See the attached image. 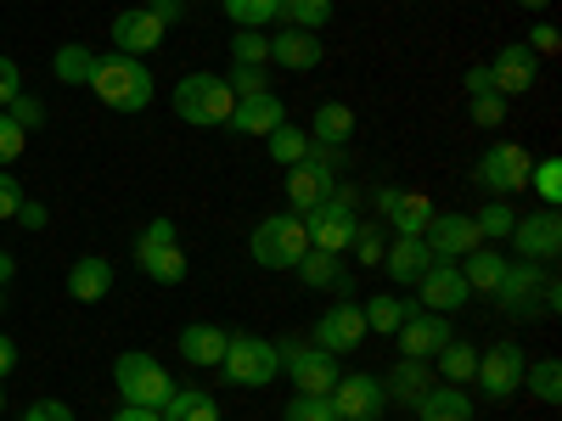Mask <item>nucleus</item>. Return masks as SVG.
I'll use <instances>...</instances> for the list:
<instances>
[{
	"label": "nucleus",
	"mask_w": 562,
	"mask_h": 421,
	"mask_svg": "<svg viewBox=\"0 0 562 421\" xmlns=\"http://www.w3.org/2000/svg\"><path fill=\"white\" fill-rule=\"evenodd\" d=\"M326 405H333V416H338V421H378V416L389 410V394H383V377L349 371V377H338V383H333Z\"/></svg>",
	"instance_id": "nucleus-10"
},
{
	"label": "nucleus",
	"mask_w": 562,
	"mask_h": 421,
	"mask_svg": "<svg viewBox=\"0 0 562 421\" xmlns=\"http://www.w3.org/2000/svg\"><path fill=\"white\" fill-rule=\"evenodd\" d=\"M501 309L512 320H529V315H551L562 304V287H557V275H546V264H529V259H512L506 275H501V287H495Z\"/></svg>",
	"instance_id": "nucleus-2"
},
{
	"label": "nucleus",
	"mask_w": 562,
	"mask_h": 421,
	"mask_svg": "<svg viewBox=\"0 0 562 421\" xmlns=\"http://www.w3.org/2000/svg\"><path fill=\"white\" fill-rule=\"evenodd\" d=\"M394 338H400V354H405V360H434V354H439L456 332H450V315L411 309V315H405V326H400Z\"/></svg>",
	"instance_id": "nucleus-15"
},
{
	"label": "nucleus",
	"mask_w": 562,
	"mask_h": 421,
	"mask_svg": "<svg viewBox=\"0 0 562 421\" xmlns=\"http://www.w3.org/2000/svg\"><path fill=\"white\" fill-rule=\"evenodd\" d=\"M108 293H113V264L97 259V253L74 259V270H68V298H74V304H102Z\"/></svg>",
	"instance_id": "nucleus-27"
},
{
	"label": "nucleus",
	"mask_w": 562,
	"mask_h": 421,
	"mask_svg": "<svg viewBox=\"0 0 562 421\" xmlns=\"http://www.w3.org/2000/svg\"><path fill=\"white\" fill-rule=\"evenodd\" d=\"M434 360H439V377H445L450 388H467V383L479 377V349H473V343H456V338H450Z\"/></svg>",
	"instance_id": "nucleus-32"
},
{
	"label": "nucleus",
	"mask_w": 562,
	"mask_h": 421,
	"mask_svg": "<svg viewBox=\"0 0 562 421\" xmlns=\"http://www.w3.org/2000/svg\"><path fill=\"white\" fill-rule=\"evenodd\" d=\"M411 309H416V304H405V298H394V293H378L371 304H360V315H366V332H383V338H394V332H400Z\"/></svg>",
	"instance_id": "nucleus-33"
},
{
	"label": "nucleus",
	"mask_w": 562,
	"mask_h": 421,
	"mask_svg": "<svg viewBox=\"0 0 562 421\" xmlns=\"http://www.w3.org/2000/svg\"><path fill=\"white\" fill-rule=\"evenodd\" d=\"M0 410H7V394H0Z\"/></svg>",
	"instance_id": "nucleus-62"
},
{
	"label": "nucleus",
	"mask_w": 562,
	"mask_h": 421,
	"mask_svg": "<svg viewBox=\"0 0 562 421\" xmlns=\"http://www.w3.org/2000/svg\"><path fill=\"white\" fill-rule=\"evenodd\" d=\"M18 365V343L7 338V332H0V377H7V371Z\"/></svg>",
	"instance_id": "nucleus-58"
},
{
	"label": "nucleus",
	"mask_w": 562,
	"mask_h": 421,
	"mask_svg": "<svg viewBox=\"0 0 562 421\" xmlns=\"http://www.w3.org/2000/svg\"><path fill=\"white\" fill-rule=\"evenodd\" d=\"M535 79H540V57L529 52V45H524V39L501 45L495 62H490V84L501 90V96H506V102H512V96H529Z\"/></svg>",
	"instance_id": "nucleus-14"
},
{
	"label": "nucleus",
	"mask_w": 562,
	"mask_h": 421,
	"mask_svg": "<svg viewBox=\"0 0 562 421\" xmlns=\"http://www.w3.org/2000/svg\"><path fill=\"white\" fill-rule=\"evenodd\" d=\"M524 45H529L535 57H557V52H562V34H557L551 23H540V29H535V34H529Z\"/></svg>",
	"instance_id": "nucleus-51"
},
{
	"label": "nucleus",
	"mask_w": 562,
	"mask_h": 421,
	"mask_svg": "<svg viewBox=\"0 0 562 421\" xmlns=\"http://www.w3.org/2000/svg\"><path fill=\"white\" fill-rule=\"evenodd\" d=\"M57 79L63 84H90V73H97V52H85V45H63V52L52 57Z\"/></svg>",
	"instance_id": "nucleus-39"
},
{
	"label": "nucleus",
	"mask_w": 562,
	"mask_h": 421,
	"mask_svg": "<svg viewBox=\"0 0 562 421\" xmlns=\"http://www.w3.org/2000/svg\"><path fill=\"white\" fill-rule=\"evenodd\" d=\"M529 169H535L529 147H518V140H495V147L479 158L473 180L484 185L490 197H512V192H529Z\"/></svg>",
	"instance_id": "nucleus-8"
},
{
	"label": "nucleus",
	"mask_w": 562,
	"mask_h": 421,
	"mask_svg": "<svg viewBox=\"0 0 562 421\" xmlns=\"http://www.w3.org/2000/svg\"><path fill=\"white\" fill-rule=\"evenodd\" d=\"M225 343H231V332H225V326H214V320H192V326H186V332H180V360L186 365H198V371H209V365H220L225 360Z\"/></svg>",
	"instance_id": "nucleus-21"
},
{
	"label": "nucleus",
	"mask_w": 562,
	"mask_h": 421,
	"mask_svg": "<svg viewBox=\"0 0 562 421\" xmlns=\"http://www.w3.org/2000/svg\"><path fill=\"white\" fill-rule=\"evenodd\" d=\"M147 12H153V18H158V23L169 29V23L180 18V0H147Z\"/></svg>",
	"instance_id": "nucleus-57"
},
{
	"label": "nucleus",
	"mask_w": 562,
	"mask_h": 421,
	"mask_svg": "<svg viewBox=\"0 0 562 421\" xmlns=\"http://www.w3.org/2000/svg\"><path fill=\"white\" fill-rule=\"evenodd\" d=\"M355 253H360V264H383V230L378 225H360L355 230Z\"/></svg>",
	"instance_id": "nucleus-47"
},
{
	"label": "nucleus",
	"mask_w": 562,
	"mask_h": 421,
	"mask_svg": "<svg viewBox=\"0 0 562 421\" xmlns=\"http://www.w3.org/2000/svg\"><path fill=\"white\" fill-rule=\"evenodd\" d=\"M473 225H479L484 242H501V237H512V225H518V208L506 197H495V203H484V214H473Z\"/></svg>",
	"instance_id": "nucleus-40"
},
{
	"label": "nucleus",
	"mask_w": 562,
	"mask_h": 421,
	"mask_svg": "<svg viewBox=\"0 0 562 421\" xmlns=\"http://www.w3.org/2000/svg\"><path fill=\"white\" fill-rule=\"evenodd\" d=\"M506 253H495V248H473L467 259H456V270H461V281H467V293H495L501 287V275H506Z\"/></svg>",
	"instance_id": "nucleus-31"
},
{
	"label": "nucleus",
	"mask_w": 562,
	"mask_h": 421,
	"mask_svg": "<svg viewBox=\"0 0 562 421\" xmlns=\"http://www.w3.org/2000/svg\"><path fill=\"white\" fill-rule=\"evenodd\" d=\"M23 140H29V129H23L12 113H0V169L23 158Z\"/></svg>",
	"instance_id": "nucleus-44"
},
{
	"label": "nucleus",
	"mask_w": 562,
	"mask_h": 421,
	"mask_svg": "<svg viewBox=\"0 0 562 421\" xmlns=\"http://www.w3.org/2000/svg\"><path fill=\"white\" fill-rule=\"evenodd\" d=\"M299 281L304 287H315V293H338V298H355V281L344 275V259L338 253H321V248H310L299 264Z\"/></svg>",
	"instance_id": "nucleus-22"
},
{
	"label": "nucleus",
	"mask_w": 562,
	"mask_h": 421,
	"mask_svg": "<svg viewBox=\"0 0 562 421\" xmlns=\"http://www.w3.org/2000/svg\"><path fill=\"white\" fill-rule=\"evenodd\" d=\"M383 270L394 275V287H416L434 270V253L422 237H394V248H383Z\"/></svg>",
	"instance_id": "nucleus-24"
},
{
	"label": "nucleus",
	"mask_w": 562,
	"mask_h": 421,
	"mask_svg": "<svg viewBox=\"0 0 562 421\" xmlns=\"http://www.w3.org/2000/svg\"><path fill=\"white\" fill-rule=\"evenodd\" d=\"M321 57H326V45H321V34H310V29H288V34L270 39V62L293 68V73L321 68Z\"/></svg>",
	"instance_id": "nucleus-26"
},
{
	"label": "nucleus",
	"mask_w": 562,
	"mask_h": 421,
	"mask_svg": "<svg viewBox=\"0 0 562 421\" xmlns=\"http://www.w3.org/2000/svg\"><path fill=\"white\" fill-rule=\"evenodd\" d=\"M12 275H18V259H12V253H0V293H7V281H12Z\"/></svg>",
	"instance_id": "nucleus-59"
},
{
	"label": "nucleus",
	"mask_w": 562,
	"mask_h": 421,
	"mask_svg": "<svg viewBox=\"0 0 562 421\" xmlns=\"http://www.w3.org/2000/svg\"><path fill=\"white\" fill-rule=\"evenodd\" d=\"M7 113H12L23 129H40V124H45V107H40L34 96H12V107H7Z\"/></svg>",
	"instance_id": "nucleus-52"
},
{
	"label": "nucleus",
	"mask_w": 562,
	"mask_h": 421,
	"mask_svg": "<svg viewBox=\"0 0 562 421\" xmlns=\"http://www.w3.org/2000/svg\"><path fill=\"white\" fill-rule=\"evenodd\" d=\"M12 96H23V73L12 57H0V107H12Z\"/></svg>",
	"instance_id": "nucleus-50"
},
{
	"label": "nucleus",
	"mask_w": 562,
	"mask_h": 421,
	"mask_svg": "<svg viewBox=\"0 0 562 421\" xmlns=\"http://www.w3.org/2000/svg\"><path fill=\"white\" fill-rule=\"evenodd\" d=\"M416 293H422V304H428L434 315H456L467 298H473V293H467V281H461V270H456V264H434L428 275L416 281Z\"/></svg>",
	"instance_id": "nucleus-20"
},
{
	"label": "nucleus",
	"mask_w": 562,
	"mask_h": 421,
	"mask_svg": "<svg viewBox=\"0 0 562 421\" xmlns=\"http://www.w3.org/2000/svg\"><path fill=\"white\" fill-rule=\"evenodd\" d=\"M473 124H484V129L506 124V96H501V90H484V96H473Z\"/></svg>",
	"instance_id": "nucleus-45"
},
{
	"label": "nucleus",
	"mask_w": 562,
	"mask_h": 421,
	"mask_svg": "<svg viewBox=\"0 0 562 421\" xmlns=\"http://www.w3.org/2000/svg\"><path fill=\"white\" fill-rule=\"evenodd\" d=\"M23 421H74V410H68L63 399H34V405L23 410Z\"/></svg>",
	"instance_id": "nucleus-49"
},
{
	"label": "nucleus",
	"mask_w": 562,
	"mask_h": 421,
	"mask_svg": "<svg viewBox=\"0 0 562 421\" xmlns=\"http://www.w3.org/2000/svg\"><path fill=\"white\" fill-rule=\"evenodd\" d=\"M360 338H366V315H360V304H355V298L333 304V309H326V315L315 320V349H326V354L360 349Z\"/></svg>",
	"instance_id": "nucleus-16"
},
{
	"label": "nucleus",
	"mask_w": 562,
	"mask_h": 421,
	"mask_svg": "<svg viewBox=\"0 0 562 421\" xmlns=\"http://www.w3.org/2000/svg\"><path fill=\"white\" fill-rule=\"evenodd\" d=\"M524 365H529V360H524L518 343H495V349L479 354V377H473V383L484 388V399L501 405V399H512V394H524Z\"/></svg>",
	"instance_id": "nucleus-11"
},
{
	"label": "nucleus",
	"mask_w": 562,
	"mask_h": 421,
	"mask_svg": "<svg viewBox=\"0 0 562 421\" xmlns=\"http://www.w3.org/2000/svg\"><path fill=\"white\" fill-rule=\"evenodd\" d=\"M108 421H164V410H140V405H119Z\"/></svg>",
	"instance_id": "nucleus-56"
},
{
	"label": "nucleus",
	"mask_w": 562,
	"mask_h": 421,
	"mask_svg": "<svg viewBox=\"0 0 562 421\" xmlns=\"http://www.w3.org/2000/svg\"><path fill=\"white\" fill-rule=\"evenodd\" d=\"M428 388H434V371H428V360H405V354H400V365L383 377V394H389L394 405H416Z\"/></svg>",
	"instance_id": "nucleus-29"
},
{
	"label": "nucleus",
	"mask_w": 562,
	"mask_h": 421,
	"mask_svg": "<svg viewBox=\"0 0 562 421\" xmlns=\"http://www.w3.org/2000/svg\"><path fill=\"white\" fill-rule=\"evenodd\" d=\"M231 62H237V68H265L270 62V39L259 29H243L237 39H231Z\"/></svg>",
	"instance_id": "nucleus-41"
},
{
	"label": "nucleus",
	"mask_w": 562,
	"mask_h": 421,
	"mask_svg": "<svg viewBox=\"0 0 562 421\" xmlns=\"http://www.w3.org/2000/svg\"><path fill=\"white\" fill-rule=\"evenodd\" d=\"M529 185L540 192L546 208H557V203H562V158H540V163L529 169Z\"/></svg>",
	"instance_id": "nucleus-42"
},
{
	"label": "nucleus",
	"mask_w": 562,
	"mask_h": 421,
	"mask_svg": "<svg viewBox=\"0 0 562 421\" xmlns=\"http://www.w3.org/2000/svg\"><path fill=\"white\" fill-rule=\"evenodd\" d=\"M281 23L321 34L326 23H333V0H281Z\"/></svg>",
	"instance_id": "nucleus-37"
},
{
	"label": "nucleus",
	"mask_w": 562,
	"mask_h": 421,
	"mask_svg": "<svg viewBox=\"0 0 562 421\" xmlns=\"http://www.w3.org/2000/svg\"><path fill=\"white\" fill-rule=\"evenodd\" d=\"M355 208H360V192H355V185H338V192L326 197L321 208H310V214H304L310 248H321V253H349V248H355V230H360Z\"/></svg>",
	"instance_id": "nucleus-3"
},
{
	"label": "nucleus",
	"mask_w": 562,
	"mask_h": 421,
	"mask_svg": "<svg viewBox=\"0 0 562 421\" xmlns=\"http://www.w3.org/2000/svg\"><path fill=\"white\" fill-rule=\"evenodd\" d=\"M164 421H220V405L203 388H175L164 405Z\"/></svg>",
	"instance_id": "nucleus-35"
},
{
	"label": "nucleus",
	"mask_w": 562,
	"mask_h": 421,
	"mask_svg": "<svg viewBox=\"0 0 562 421\" xmlns=\"http://www.w3.org/2000/svg\"><path fill=\"white\" fill-rule=\"evenodd\" d=\"M225 84H231V96H259V90H265V68H231L225 73Z\"/></svg>",
	"instance_id": "nucleus-46"
},
{
	"label": "nucleus",
	"mask_w": 562,
	"mask_h": 421,
	"mask_svg": "<svg viewBox=\"0 0 562 421\" xmlns=\"http://www.w3.org/2000/svg\"><path fill=\"white\" fill-rule=\"evenodd\" d=\"M220 371H225V383H237V388H265V383H276V377H281V354H276V343H270V338L231 332Z\"/></svg>",
	"instance_id": "nucleus-6"
},
{
	"label": "nucleus",
	"mask_w": 562,
	"mask_h": 421,
	"mask_svg": "<svg viewBox=\"0 0 562 421\" xmlns=\"http://www.w3.org/2000/svg\"><path fill=\"white\" fill-rule=\"evenodd\" d=\"M18 225H23V230H45V225H52V214H45V203H29V197H23Z\"/></svg>",
	"instance_id": "nucleus-53"
},
{
	"label": "nucleus",
	"mask_w": 562,
	"mask_h": 421,
	"mask_svg": "<svg viewBox=\"0 0 562 421\" xmlns=\"http://www.w3.org/2000/svg\"><path fill=\"white\" fill-rule=\"evenodd\" d=\"M484 90H495V84H490V62L467 68V96H484Z\"/></svg>",
	"instance_id": "nucleus-55"
},
{
	"label": "nucleus",
	"mask_w": 562,
	"mask_h": 421,
	"mask_svg": "<svg viewBox=\"0 0 562 421\" xmlns=\"http://www.w3.org/2000/svg\"><path fill=\"white\" fill-rule=\"evenodd\" d=\"M248 253L259 259V270H293V264L310 253L304 219H299V214H270V219H259Z\"/></svg>",
	"instance_id": "nucleus-7"
},
{
	"label": "nucleus",
	"mask_w": 562,
	"mask_h": 421,
	"mask_svg": "<svg viewBox=\"0 0 562 421\" xmlns=\"http://www.w3.org/2000/svg\"><path fill=\"white\" fill-rule=\"evenodd\" d=\"M310 140H321V147H349L355 140V107L349 102H321L310 113Z\"/></svg>",
	"instance_id": "nucleus-28"
},
{
	"label": "nucleus",
	"mask_w": 562,
	"mask_h": 421,
	"mask_svg": "<svg viewBox=\"0 0 562 421\" xmlns=\"http://www.w3.org/2000/svg\"><path fill=\"white\" fill-rule=\"evenodd\" d=\"M422 242H428L434 264H456V259H467L473 248H484L473 214H434V219H428V230H422Z\"/></svg>",
	"instance_id": "nucleus-12"
},
{
	"label": "nucleus",
	"mask_w": 562,
	"mask_h": 421,
	"mask_svg": "<svg viewBox=\"0 0 562 421\" xmlns=\"http://www.w3.org/2000/svg\"><path fill=\"white\" fill-rule=\"evenodd\" d=\"M524 388L540 399V405H557L562 399V360H535V365H524Z\"/></svg>",
	"instance_id": "nucleus-36"
},
{
	"label": "nucleus",
	"mask_w": 562,
	"mask_h": 421,
	"mask_svg": "<svg viewBox=\"0 0 562 421\" xmlns=\"http://www.w3.org/2000/svg\"><path fill=\"white\" fill-rule=\"evenodd\" d=\"M411 410H416V421H473V399H467L461 388H450V383L445 388L434 383Z\"/></svg>",
	"instance_id": "nucleus-30"
},
{
	"label": "nucleus",
	"mask_w": 562,
	"mask_h": 421,
	"mask_svg": "<svg viewBox=\"0 0 562 421\" xmlns=\"http://www.w3.org/2000/svg\"><path fill=\"white\" fill-rule=\"evenodd\" d=\"M518 7H529V12H546V7H551V0H518Z\"/></svg>",
	"instance_id": "nucleus-60"
},
{
	"label": "nucleus",
	"mask_w": 562,
	"mask_h": 421,
	"mask_svg": "<svg viewBox=\"0 0 562 421\" xmlns=\"http://www.w3.org/2000/svg\"><path fill=\"white\" fill-rule=\"evenodd\" d=\"M164 34H169V29H164L147 7H124V12L113 18V45H119L124 57H147V52H158Z\"/></svg>",
	"instance_id": "nucleus-17"
},
{
	"label": "nucleus",
	"mask_w": 562,
	"mask_h": 421,
	"mask_svg": "<svg viewBox=\"0 0 562 421\" xmlns=\"http://www.w3.org/2000/svg\"><path fill=\"white\" fill-rule=\"evenodd\" d=\"M113 383H119L124 405H140V410H164L169 394H175L169 371H164L147 349H124V354L113 360Z\"/></svg>",
	"instance_id": "nucleus-5"
},
{
	"label": "nucleus",
	"mask_w": 562,
	"mask_h": 421,
	"mask_svg": "<svg viewBox=\"0 0 562 421\" xmlns=\"http://www.w3.org/2000/svg\"><path fill=\"white\" fill-rule=\"evenodd\" d=\"M405 7H411V0H405Z\"/></svg>",
	"instance_id": "nucleus-63"
},
{
	"label": "nucleus",
	"mask_w": 562,
	"mask_h": 421,
	"mask_svg": "<svg viewBox=\"0 0 562 421\" xmlns=\"http://www.w3.org/2000/svg\"><path fill=\"white\" fill-rule=\"evenodd\" d=\"M140 237H147V242H180V225H175V219H153Z\"/></svg>",
	"instance_id": "nucleus-54"
},
{
	"label": "nucleus",
	"mask_w": 562,
	"mask_h": 421,
	"mask_svg": "<svg viewBox=\"0 0 562 421\" xmlns=\"http://www.w3.org/2000/svg\"><path fill=\"white\" fill-rule=\"evenodd\" d=\"M135 264H140V275H147V281H158V287H180V281H186L180 242H147V237H140L135 242Z\"/></svg>",
	"instance_id": "nucleus-23"
},
{
	"label": "nucleus",
	"mask_w": 562,
	"mask_h": 421,
	"mask_svg": "<svg viewBox=\"0 0 562 421\" xmlns=\"http://www.w3.org/2000/svg\"><path fill=\"white\" fill-rule=\"evenodd\" d=\"M225 18L237 29H270L281 23V0H225Z\"/></svg>",
	"instance_id": "nucleus-38"
},
{
	"label": "nucleus",
	"mask_w": 562,
	"mask_h": 421,
	"mask_svg": "<svg viewBox=\"0 0 562 421\" xmlns=\"http://www.w3.org/2000/svg\"><path fill=\"white\" fill-rule=\"evenodd\" d=\"M18 208H23V185H18V174L0 169V219H18Z\"/></svg>",
	"instance_id": "nucleus-48"
},
{
	"label": "nucleus",
	"mask_w": 562,
	"mask_h": 421,
	"mask_svg": "<svg viewBox=\"0 0 562 421\" xmlns=\"http://www.w3.org/2000/svg\"><path fill=\"white\" fill-rule=\"evenodd\" d=\"M512 248H518V259L529 264H551L562 253V219L557 208H540V214H518V225H512Z\"/></svg>",
	"instance_id": "nucleus-13"
},
{
	"label": "nucleus",
	"mask_w": 562,
	"mask_h": 421,
	"mask_svg": "<svg viewBox=\"0 0 562 421\" xmlns=\"http://www.w3.org/2000/svg\"><path fill=\"white\" fill-rule=\"evenodd\" d=\"M276 124H288V107H281V96H270V90H259V96H243L237 107H231V124L237 135H270Z\"/></svg>",
	"instance_id": "nucleus-25"
},
{
	"label": "nucleus",
	"mask_w": 562,
	"mask_h": 421,
	"mask_svg": "<svg viewBox=\"0 0 562 421\" xmlns=\"http://www.w3.org/2000/svg\"><path fill=\"white\" fill-rule=\"evenodd\" d=\"M169 102H175V118L180 124H203V129L231 124V107H237V96H231V84L220 73H186L175 84Z\"/></svg>",
	"instance_id": "nucleus-4"
},
{
	"label": "nucleus",
	"mask_w": 562,
	"mask_h": 421,
	"mask_svg": "<svg viewBox=\"0 0 562 421\" xmlns=\"http://www.w3.org/2000/svg\"><path fill=\"white\" fill-rule=\"evenodd\" d=\"M0 309H7V293H0Z\"/></svg>",
	"instance_id": "nucleus-61"
},
{
	"label": "nucleus",
	"mask_w": 562,
	"mask_h": 421,
	"mask_svg": "<svg viewBox=\"0 0 562 421\" xmlns=\"http://www.w3.org/2000/svg\"><path fill=\"white\" fill-rule=\"evenodd\" d=\"M378 208L389 214L394 237H422V230H428V219L439 214L422 192H394V185H383V192H378Z\"/></svg>",
	"instance_id": "nucleus-19"
},
{
	"label": "nucleus",
	"mask_w": 562,
	"mask_h": 421,
	"mask_svg": "<svg viewBox=\"0 0 562 421\" xmlns=\"http://www.w3.org/2000/svg\"><path fill=\"white\" fill-rule=\"evenodd\" d=\"M333 192H338V174L326 169V163H310V158H304V163H293V169H288V203H293V214H299V219H304L310 208H321Z\"/></svg>",
	"instance_id": "nucleus-18"
},
{
	"label": "nucleus",
	"mask_w": 562,
	"mask_h": 421,
	"mask_svg": "<svg viewBox=\"0 0 562 421\" xmlns=\"http://www.w3.org/2000/svg\"><path fill=\"white\" fill-rule=\"evenodd\" d=\"M265 147H270V163L293 169V163L310 158V129H299V124H276V129L265 135Z\"/></svg>",
	"instance_id": "nucleus-34"
},
{
	"label": "nucleus",
	"mask_w": 562,
	"mask_h": 421,
	"mask_svg": "<svg viewBox=\"0 0 562 421\" xmlns=\"http://www.w3.org/2000/svg\"><path fill=\"white\" fill-rule=\"evenodd\" d=\"M90 90L113 107V113H147L153 107V73H147V62L140 57H124V52H113V57H97V73H90Z\"/></svg>",
	"instance_id": "nucleus-1"
},
{
	"label": "nucleus",
	"mask_w": 562,
	"mask_h": 421,
	"mask_svg": "<svg viewBox=\"0 0 562 421\" xmlns=\"http://www.w3.org/2000/svg\"><path fill=\"white\" fill-rule=\"evenodd\" d=\"M276 354H281V371L293 377V388L299 394H333V383L344 377L338 371V354H326V349H304L299 338H288V343H276Z\"/></svg>",
	"instance_id": "nucleus-9"
},
{
	"label": "nucleus",
	"mask_w": 562,
	"mask_h": 421,
	"mask_svg": "<svg viewBox=\"0 0 562 421\" xmlns=\"http://www.w3.org/2000/svg\"><path fill=\"white\" fill-rule=\"evenodd\" d=\"M281 421H338L333 405H326V394H293L288 410H281Z\"/></svg>",
	"instance_id": "nucleus-43"
}]
</instances>
